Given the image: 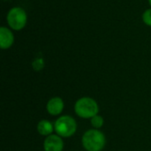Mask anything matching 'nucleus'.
<instances>
[{"label":"nucleus","mask_w":151,"mask_h":151,"mask_svg":"<svg viewBox=\"0 0 151 151\" xmlns=\"http://www.w3.org/2000/svg\"><path fill=\"white\" fill-rule=\"evenodd\" d=\"M44 151H63L64 141L63 138L58 134H50L44 139Z\"/></svg>","instance_id":"39448f33"},{"label":"nucleus","mask_w":151,"mask_h":151,"mask_svg":"<svg viewBox=\"0 0 151 151\" xmlns=\"http://www.w3.org/2000/svg\"><path fill=\"white\" fill-rule=\"evenodd\" d=\"M64 108H65V103L63 99L59 96H54L50 98L46 104L47 112L51 116L60 115Z\"/></svg>","instance_id":"423d86ee"},{"label":"nucleus","mask_w":151,"mask_h":151,"mask_svg":"<svg viewBox=\"0 0 151 151\" xmlns=\"http://www.w3.org/2000/svg\"><path fill=\"white\" fill-rule=\"evenodd\" d=\"M142 20L147 25L151 27V8L147 9L142 14Z\"/></svg>","instance_id":"9d476101"},{"label":"nucleus","mask_w":151,"mask_h":151,"mask_svg":"<svg viewBox=\"0 0 151 151\" xmlns=\"http://www.w3.org/2000/svg\"><path fill=\"white\" fill-rule=\"evenodd\" d=\"M54 127L58 135L61 136L62 138H69L76 133L77 123L73 117L69 115H64L57 119L54 123Z\"/></svg>","instance_id":"7ed1b4c3"},{"label":"nucleus","mask_w":151,"mask_h":151,"mask_svg":"<svg viewBox=\"0 0 151 151\" xmlns=\"http://www.w3.org/2000/svg\"><path fill=\"white\" fill-rule=\"evenodd\" d=\"M149 4H150V6H151V0H149Z\"/></svg>","instance_id":"f8f14e48"},{"label":"nucleus","mask_w":151,"mask_h":151,"mask_svg":"<svg viewBox=\"0 0 151 151\" xmlns=\"http://www.w3.org/2000/svg\"><path fill=\"white\" fill-rule=\"evenodd\" d=\"M14 42V35L12 32L5 27H0V47L2 50L9 49Z\"/></svg>","instance_id":"0eeeda50"},{"label":"nucleus","mask_w":151,"mask_h":151,"mask_svg":"<svg viewBox=\"0 0 151 151\" xmlns=\"http://www.w3.org/2000/svg\"><path fill=\"white\" fill-rule=\"evenodd\" d=\"M43 65H44V63H43V59L42 58H36L33 62V68L36 72L42 70L43 68Z\"/></svg>","instance_id":"9b49d317"},{"label":"nucleus","mask_w":151,"mask_h":151,"mask_svg":"<svg viewBox=\"0 0 151 151\" xmlns=\"http://www.w3.org/2000/svg\"><path fill=\"white\" fill-rule=\"evenodd\" d=\"M75 114L81 119H92L99 112V105L92 97L84 96L78 99L74 104Z\"/></svg>","instance_id":"f03ea898"},{"label":"nucleus","mask_w":151,"mask_h":151,"mask_svg":"<svg viewBox=\"0 0 151 151\" xmlns=\"http://www.w3.org/2000/svg\"><path fill=\"white\" fill-rule=\"evenodd\" d=\"M36 129L39 134H41L42 136H46V137L52 134L53 131H55L54 125L47 119L40 120L36 126Z\"/></svg>","instance_id":"6e6552de"},{"label":"nucleus","mask_w":151,"mask_h":151,"mask_svg":"<svg viewBox=\"0 0 151 151\" xmlns=\"http://www.w3.org/2000/svg\"><path fill=\"white\" fill-rule=\"evenodd\" d=\"M90 124H91L93 128L100 129L104 124V118L102 116L97 114V115L94 116L92 119H90Z\"/></svg>","instance_id":"1a4fd4ad"},{"label":"nucleus","mask_w":151,"mask_h":151,"mask_svg":"<svg viewBox=\"0 0 151 151\" xmlns=\"http://www.w3.org/2000/svg\"><path fill=\"white\" fill-rule=\"evenodd\" d=\"M81 144L87 151H101L106 145V137L99 129H88L82 135Z\"/></svg>","instance_id":"f257e3e1"},{"label":"nucleus","mask_w":151,"mask_h":151,"mask_svg":"<svg viewBox=\"0 0 151 151\" xmlns=\"http://www.w3.org/2000/svg\"><path fill=\"white\" fill-rule=\"evenodd\" d=\"M6 19L12 29L19 31L25 27L27 20V15L23 8L13 7L8 12Z\"/></svg>","instance_id":"20e7f679"}]
</instances>
